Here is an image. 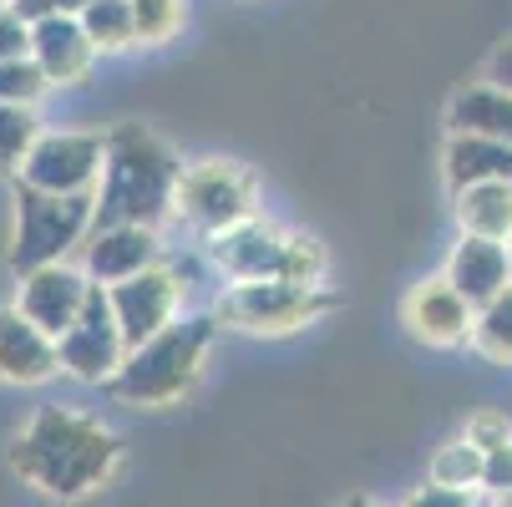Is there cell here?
Returning <instances> with one entry per match:
<instances>
[{
    "instance_id": "6da1fadb",
    "label": "cell",
    "mask_w": 512,
    "mask_h": 507,
    "mask_svg": "<svg viewBox=\"0 0 512 507\" xmlns=\"http://www.w3.org/2000/svg\"><path fill=\"white\" fill-rule=\"evenodd\" d=\"M117 462H122V442L112 431L66 406H41L11 447V467L56 502H77L107 487Z\"/></svg>"
},
{
    "instance_id": "7a4b0ae2",
    "label": "cell",
    "mask_w": 512,
    "mask_h": 507,
    "mask_svg": "<svg viewBox=\"0 0 512 507\" xmlns=\"http://www.w3.org/2000/svg\"><path fill=\"white\" fill-rule=\"evenodd\" d=\"M178 153L168 142L142 127L122 122L102 132V178H97V224H148L158 229L173 213V188H178Z\"/></svg>"
},
{
    "instance_id": "3957f363",
    "label": "cell",
    "mask_w": 512,
    "mask_h": 507,
    "mask_svg": "<svg viewBox=\"0 0 512 507\" xmlns=\"http://www.w3.org/2000/svg\"><path fill=\"white\" fill-rule=\"evenodd\" d=\"M208 345H213V320L208 315H188V320L178 315L158 335L132 345L107 386L127 406H173V401H183L198 386Z\"/></svg>"
},
{
    "instance_id": "277c9868",
    "label": "cell",
    "mask_w": 512,
    "mask_h": 507,
    "mask_svg": "<svg viewBox=\"0 0 512 507\" xmlns=\"http://www.w3.org/2000/svg\"><path fill=\"white\" fill-rule=\"evenodd\" d=\"M97 224V198L92 193H16V244H11V269L31 274L41 264H66L82 249V239Z\"/></svg>"
},
{
    "instance_id": "5b68a950",
    "label": "cell",
    "mask_w": 512,
    "mask_h": 507,
    "mask_svg": "<svg viewBox=\"0 0 512 507\" xmlns=\"http://www.w3.org/2000/svg\"><path fill=\"white\" fill-rule=\"evenodd\" d=\"M330 310L335 295L325 284H289V279H239L218 300V320L244 335H295Z\"/></svg>"
},
{
    "instance_id": "8992f818",
    "label": "cell",
    "mask_w": 512,
    "mask_h": 507,
    "mask_svg": "<svg viewBox=\"0 0 512 507\" xmlns=\"http://www.w3.org/2000/svg\"><path fill=\"white\" fill-rule=\"evenodd\" d=\"M173 213L183 224H193L198 234H224L254 213V178L239 163H218V158L193 163L178 173Z\"/></svg>"
},
{
    "instance_id": "52a82bcc",
    "label": "cell",
    "mask_w": 512,
    "mask_h": 507,
    "mask_svg": "<svg viewBox=\"0 0 512 507\" xmlns=\"http://www.w3.org/2000/svg\"><path fill=\"white\" fill-rule=\"evenodd\" d=\"M56 360H61L66 376H77V381H87V386H102V381L117 376V366L127 360V340H122V330H117L107 284H92L82 315L56 335Z\"/></svg>"
},
{
    "instance_id": "ba28073f",
    "label": "cell",
    "mask_w": 512,
    "mask_h": 507,
    "mask_svg": "<svg viewBox=\"0 0 512 507\" xmlns=\"http://www.w3.org/2000/svg\"><path fill=\"white\" fill-rule=\"evenodd\" d=\"M16 178L36 193H97L102 132H41Z\"/></svg>"
},
{
    "instance_id": "9c48e42d",
    "label": "cell",
    "mask_w": 512,
    "mask_h": 507,
    "mask_svg": "<svg viewBox=\"0 0 512 507\" xmlns=\"http://www.w3.org/2000/svg\"><path fill=\"white\" fill-rule=\"evenodd\" d=\"M107 300H112V315H117V330L132 345H142L148 335H158L163 325L178 320V305H183V284L173 269L163 264H148L142 274L122 279V284H107Z\"/></svg>"
},
{
    "instance_id": "30bf717a",
    "label": "cell",
    "mask_w": 512,
    "mask_h": 507,
    "mask_svg": "<svg viewBox=\"0 0 512 507\" xmlns=\"http://www.w3.org/2000/svg\"><path fill=\"white\" fill-rule=\"evenodd\" d=\"M87 289H92V279L82 274V264H71V259H66V264H41V269L21 274V300H16V310L56 340L71 320L82 315Z\"/></svg>"
},
{
    "instance_id": "8fae6325",
    "label": "cell",
    "mask_w": 512,
    "mask_h": 507,
    "mask_svg": "<svg viewBox=\"0 0 512 507\" xmlns=\"http://www.w3.org/2000/svg\"><path fill=\"white\" fill-rule=\"evenodd\" d=\"M284 244H289V229H279L269 219H254V213L239 219L234 229H224V234H208L213 264L234 284L239 279H279L284 274Z\"/></svg>"
},
{
    "instance_id": "7c38bea8",
    "label": "cell",
    "mask_w": 512,
    "mask_h": 507,
    "mask_svg": "<svg viewBox=\"0 0 512 507\" xmlns=\"http://www.w3.org/2000/svg\"><path fill=\"white\" fill-rule=\"evenodd\" d=\"M158 264V229L148 224H92L82 239V274L92 284H122Z\"/></svg>"
},
{
    "instance_id": "4fadbf2b",
    "label": "cell",
    "mask_w": 512,
    "mask_h": 507,
    "mask_svg": "<svg viewBox=\"0 0 512 507\" xmlns=\"http://www.w3.org/2000/svg\"><path fill=\"white\" fill-rule=\"evenodd\" d=\"M26 56L41 66L46 87H71L92 71L97 46L87 41L77 16H51V21H31V51Z\"/></svg>"
},
{
    "instance_id": "5bb4252c",
    "label": "cell",
    "mask_w": 512,
    "mask_h": 507,
    "mask_svg": "<svg viewBox=\"0 0 512 507\" xmlns=\"http://www.w3.org/2000/svg\"><path fill=\"white\" fill-rule=\"evenodd\" d=\"M61 371V360H56V340L31 325L16 305L0 310V381H11V386H41Z\"/></svg>"
},
{
    "instance_id": "9a60e30c",
    "label": "cell",
    "mask_w": 512,
    "mask_h": 507,
    "mask_svg": "<svg viewBox=\"0 0 512 507\" xmlns=\"http://www.w3.org/2000/svg\"><path fill=\"white\" fill-rule=\"evenodd\" d=\"M457 295L477 310L487 300H497L502 289H512V259H507V244L497 239H477V234H462L452 259H447V274H442Z\"/></svg>"
},
{
    "instance_id": "2e32d148",
    "label": "cell",
    "mask_w": 512,
    "mask_h": 507,
    "mask_svg": "<svg viewBox=\"0 0 512 507\" xmlns=\"http://www.w3.org/2000/svg\"><path fill=\"white\" fill-rule=\"evenodd\" d=\"M406 325L426 345H462L472 335V305L447 279H426L406 295Z\"/></svg>"
},
{
    "instance_id": "e0dca14e",
    "label": "cell",
    "mask_w": 512,
    "mask_h": 507,
    "mask_svg": "<svg viewBox=\"0 0 512 507\" xmlns=\"http://www.w3.org/2000/svg\"><path fill=\"white\" fill-rule=\"evenodd\" d=\"M447 183L452 193L467 183H512V148L477 132H452L447 137Z\"/></svg>"
},
{
    "instance_id": "ac0fdd59",
    "label": "cell",
    "mask_w": 512,
    "mask_h": 507,
    "mask_svg": "<svg viewBox=\"0 0 512 507\" xmlns=\"http://www.w3.org/2000/svg\"><path fill=\"white\" fill-rule=\"evenodd\" d=\"M447 127L452 132H477V137H492V142H507L512 148V92H502L492 82L462 87L447 107Z\"/></svg>"
},
{
    "instance_id": "d6986e66",
    "label": "cell",
    "mask_w": 512,
    "mask_h": 507,
    "mask_svg": "<svg viewBox=\"0 0 512 507\" xmlns=\"http://www.w3.org/2000/svg\"><path fill=\"white\" fill-rule=\"evenodd\" d=\"M452 198H457V224H462V234L497 239V244L512 239V183H467V188H457Z\"/></svg>"
},
{
    "instance_id": "ffe728a7",
    "label": "cell",
    "mask_w": 512,
    "mask_h": 507,
    "mask_svg": "<svg viewBox=\"0 0 512 507\" xmlns=\"http://www.w3.org/2000/svg\"><path fill=\"white\" fill-rule=\"evenodd\" d=\"M472 350L487 355L492 366H512V289H502L497 300L472 310Z\"/></svg>"
},
{
    "instance_id": "44dd1931",
    "label": "cell",
    "mask_w": 512,
    "mask_h": 507,
    "mask_svg": "<svg viewBox=\"0 0 512 507\" xmlns=\"http://www.w3.org/2000/svg\"><path fill=\"white\" fill-rule=\"evenodd\" d=\"M77 21H82V31H87V41H92L97 51H127V46H137L127 0H92Z\"/></svg>"
},
{
    "instance_id": "7402d4cb",
    "label": "cell",
    "mask_w": 512,
    "mask_h": 507,
    "mask_svg": "<svg viewBox=\"0 0 512 507\" xmlns=\"http://www.w3.org/2000/svg\"><path fill=\"white\" fill-rule=\"evenodd\" d=\"M36 137H41L36 107H6L0 102V173H21Z\"/></svg>"
},
{
    "instance_id": "603a6c76",
    "label": "cell",
    "mask_w": 512,
    "mask_h": 507,
    "mask_svg": "<svg viewBox=\"0 0 512 507\" xmlns=\"http://www.w3.org/2000/svg\"><path fill=\"white\" fill-rule=\"evenodd\" d=\"M431 482L457 487V492H477V482H482V452H477L467 437L447 442L442 452L431 457Z\"/></svg>"
},
{
    "instance_id": "cb8c5ba5",
    "label": "cell",
    "mask_w": 512,
    "mask_h": 507,
    "mask_svg": "<svg viewBox=\"0 0 512 507\" xmlns=\"http://www.w3.org/2000/svg\"><path fill=\"white\" fill-rule=\"evenodd\" d=\"M132 11V36L142 46H158L183 26V0H127Z\"/></svg>"
},
{
    "instance_id": "d4e9b609",
    "label": "cell",
    "mask_w": 512,
    "mask_h": 507,
    "mask_svg": "<svg viewBox=\"0 0 512 507\" xmlns=\"http://www.w3.org/2000/svg\"><path fill=\"white\" fill-rule=\"evenodd\" d=\"M46 92V77L31 56H6L0 61V102L6 107H36Z\"/></svg>"
},
{
    "instance_id": "484cf974",
    "label": "cell",
    "mask_w": 512,
    "mask_h": 507,
    "mask_svg": "<svg viewBox=\"0 0 512 507\" xmlns=\"http://www.w3.org/2000/svg\"><path fill=\"white\" fill-rule=\"evenodd\" d=\"M289 284H325V249L310 234H289L284 244V274Z\"/></svg>"
},
{
    "instance_id": "4316f807",
    "label": "cell",
    "mask_w": 512,
    "mask_h": 507,
    "mask_svg": "<svg viewBox=\"0 0 512 507\" xmlns=\"http://www.w3.org/2000/svg\"><path fill=\"white\" fill-rule=\"evenodd\" d=\"M462 437H467L477 452H497V447H507V442H512V421H507V411L482 406V411H472V416H467Z\"/></svg>"
},
{
    "instance_id": "83f0119b",
    "label": "cell",
    "mask_w": 512,
    "mask_h": 507,
    "mask_svg": "<svg viewBox=\"0 0 512 507\" xmlns=\"http://www.w3.org/2000/svg\"><path fill=\"white\" fill-rule=\"evenodd\" d=\"M477 492H487L497 502L512 497V442L497 447V452H482V482H477Z\"/></svg>"
},
{
    "instance_id": "f1b7e54d",
    "label": "cell",
    "mask_w": 512,
    "mask_h": 507,
    "mask_svg": "<svg viewBox=\"0 0 512 507\" xmlns=\"http://www.w3.org/2000/svg\"><path fill=\"white\" fill-rule=\"evenodd\" d=\"M26 51H31V26L11 11V0H0V61L26 56Z\"/></svg>"
},
{
    "instance_id": "f546056e",
    "label": "cell",
    "mask_w": 512,
    "mask_h": 507,
    "mask_svg": "<svg viewBox=\"0 0 512 507\" xmlns=\"http://www.w3.org/2000/svg\"><path fill=\"white\" fill-rule=\"evenodd\" d=\"M92 0H11V11L31 26V21H51V16H82Z\"/></svg>"
},
{
    "instance_id": "4dcf8cb0",
    "label": "cell",
    "mask_w": 512,
    "mask_h": 507,
    "mask_svg": "<svg viewBox=\"0 0 512 507\" xmlns=\"http://www.w3.org/2000/svg\"><path fill=\"white\" fill-rule=\"evenodd\" d=\"M467 497H472V492H457V487H442V482H426V487H416L401 507H467Z\"/></svg>"
},
{
    "instance_id": "1f68e13d",
    "label": "cell",
    "mask_w": 512,
    "mask_h": 507,
    "mask_svg": "<svg viewBox=\"0 0 512 507\" xmlns=\"http://www.w3.org/2000/svg\"><path fill=\"white\" fill-rule=\"evenodd\" d=\"M487 82L502 87V92H512V41H502V46L492 51V61H487Z\"/></svg>"
},
{
    "instance_id": "d6a6232c",
    "label": "cell",
    "mask_w": 512,
    "mask_h": 507,
    "mask_svg": "<svg viewBox=\"0 0 512 507\" xmlns=\"http://www.w3.org/2000/svg\"><path fill=\"white\" fill-rule=\"evenodd\" d=\"M467 507H502V502H497V497H487V492H472V497H467Z\"/></svg>"
},
{
    "instance_id": "836d02e7",
    "label": "cell",
    "mask_w": 512,
    "mask_h": 507,
    "mask_svg": "<svg viewBox=\"0 0 512 507\" xmlns=\"http://www.w3.org/2000/svg\"><path fill=\"white\" fill-rule=\"evenodd\" d=\"M345 507H376V502H371V497H350Z\"/></svg>"
},
{
    "instance_id": "e575fe53",
    "label": "cell",
    "mask_w": 512,
    "mask_h": 507,
    "mask_svg": "<svg viewBox=\"0 0 512 507\" xmlns=\"http://www.w3.org/2000/svg\"><path fill=\"white\" fill-rule=\"evenodd\" d=\"M507 259H512V239H507Z\"/></svg>"
},
{
    "instance_id": "d590c367",
    "label": "cell",
    "mask_w": 512,
    "mask_h": 507,
    "mask_svg": "<svg viewBox=\"0 0 512 507\" xmlns=\"http://www.w3.org/2000/svg\"><path fill=\"white\" fill-rule=\"evenodd\" d=\"M502 507H512V497H507V502H502Z\"/></svg>"
}]
</instances>
